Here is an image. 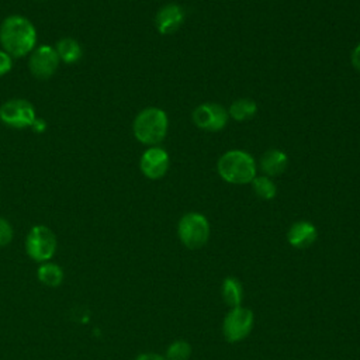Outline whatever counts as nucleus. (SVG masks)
Masks as SVG:
<instances>
[{
    "label": "nucleus",
    "instance_id": "20e7f679",
    "mask_svg": "<svg viewBox=\"0 0 360 360\" xmlns=\"http://www.w3.org/2000/svg\"><path fill=\"white\" fill-rule=\"evenodd\" d=\"M177 233L186 248L200 249L210 238L208 219L200 212H188L180 218Z\"/></svg>",
    "mask_w": 360,
    "mask_h": 360
},
{
    "label": "nucleus",
    "instance_id": "9b49d317",
    "mask_svg": "<svg viewBox=\"0 0 360 360\" xmlns=\"http://www.w3.org/2000/svg\"><path fill=\"white\" fill-rule=\"evenodd\" d=\"M184 21V11L179 4H166L163 6L155 18L156 28L160 34L169 35L176 32Z\"/></svg>",
    "mask_w": 360,
    "mask_h": 360
},
{
    "label": "nucleus",
    "instance_id": "aec40b11",
    "mask_svg": "<svg viewBox=\"0 0 360 360\" xmlns=\"http://www.w3.org/2000/svg\"><path fill=\"white\" fill-rule=\"evenodd\" d=\"M11 239H13V226L6 218L0 217V246L8 245Z\"/></svg>",
    "mask_w": 360,
    "mask_h": 360
},
{
    "label": "nucleus",
    "instance_id": "5701e85b",
    "mask_svg": "<svg viewBox=\"0 0 360 360\" xmlns=\"http://www.w3.org/2000/svg\"><path fill=\"white\" fill-rule=\"evenodd\" d=\"M352 65L357 69V70H360V44L353 49V52H352Z\"/></svg>",
    "mask_w": 360,
    "mask_h": 360
},
{
    "label": "nucleus",
    "instance_id": "2eb2a0df",
    "mask_svg": "<svg viewBox=\"0 0 360 360\" xmlns=\"http://www.w3.org/2000/svg\"><path fill=\"white\" fill-rule=\"evenodd\" d=\"M221 295L224 302L231 307H239L242 300H243V287L240 284V281L235 277H226L222 281L221 285Z\"/></svg>",
    "mask_w": 360,
    "mask_h": 360
},
{
    "label": "nucleus",
    "instance_id": "dca6fc26",
    "mask_svg": "<svg viewBox=\"0 0 360 360\" xmlns=\"http://www.w3.org/2000/svg\"><path fill=\"white\" fill-rule=\"evenodd\" d=\"M256 112H257V105L253 100H249V98H239L233 101L228 111V114L235 121H248L253 118Z\"/></svg>",
    "mask_w": 360,
    "mask_h": 360
},
{
    "label": "nucleus",
    "instance_id": "f257e3e1",
    "mask_svg": "<svg viewBox=\"0 0 360 360\" xmlns=\"http://www.w3.org/2000/svg\"><path fill=\"white\" fill-rule=\"evenodd\" d=\"M0 44L11 58H22L34 51L37 31L34 24L22 15H8L0 25Z\"/></svg>",
    "mask_w": 360,
    "mask_h": 360
},
{
    "label": "nucleus",
    "instance_id": "6e6552de",
    "mask_svg": "<svg viewBox=\"0 0 360 360\" xmlns=\"http://www.w3.org/2000/svg\"><path fill=\"white\" fill-rule=\"evenodd\" d=\"M228 111L215 103H204L193 111L194 124L204 131H221L228 122Z\"/></svg>",
    "mask_w": 360,
    "mask_h": 360
},
{
    "label": "nucleus",
    "instance_id": "0eeeda50",
    "mask_svg": "<svg viewBox=\"0 0 360 360\" xmlns=\"http://www.w3.org/2000/svg\"><path fill=\"white\" fill-rule=\"evenodd\" d=\"M0 120L11 128L22 129L34 125L37 115L30 101L22 98H11L0 107Z\"/></svg>",
    "mask_w": 360,
    "mask_h": 360
},
{
    "label": "nucleus",
    "instance_id": "4468645a",
    "mask_svg": "<svg viewBox=\"0 0 360 360\" xmlns=\"http://www.w3.org/2000/svg\"><path fill=\"white\" fill-rule=\"evenodd\" d=\"M56 53L59 56V60L65 62V63H76L82 59V55H83V49H82V45L73 39V38H69V37H65V38H60L56 44Z\"/></svg>",
    "mask_w": 360,
    "mask_h": 360
},
{
    "label": "nucleus",
    "instance_id": "f8f14e48",
    "mask_svg": "<svg viewBox=\"0 0 360 360\" xmlns=\"http://www.w3.org/2000/svg\"><path fill=\"white\" fill-rule=\"evenodd\" d=\"M316 238H318V231L308 221L294 222L287 232V239L290 245L297 249L309 248L316 240Z\"/></svg>",
    "mask_w": 360,
    "mask_h": 360
},
{
    "label": "nucleus",
    "instance_id": "f3484780",
    "mask_svg": "<svg viewBox=\"0 0 360 360\" xmlns=\"http://www.w3.org/2000/svg\"><path fill=\"white\" fill-rule=\"evenodd\" d=\"M38 278L48 287H58L63 280V270L55 263H44L38 269Z\"/></svg>",
    "mask_w": 360,
    "mask_h": 360
},
{
    "label": "nucleus",
    "instance_id": "a211bd4d",
    "mask_svg": "<svg viewBox=\"0 0 360 360\" xmlns=\"http://www.w3.org/2000/svg\"><path fill=\"white\" fill-rule=\"evenodd\" d=\"M252 187L256 195L262 200H271L277 194L276 184L267 176H256L252 180Z\"/></svg>",
    "mask_w": 360,
    "mask_h": 360
},
{
    "label": "nucleus",
    "instance_id": "4be33fe9",
    "mask_svg": "<svg viewBox=\"0 0 360 360\" xmlns=\"http://www.w3.org/2000/svg\"><path fill=\"white\" fill-rule=\"evenodd\" d=\"M136 360H167L166 356L158 354V353H142L136 357Z\"/></svg>",
    "mask_w": 360,
    "mask_h": 360
},
{
    "label": "nucleus",
    "instance_id": "6ab92c4d",
    "mask_svg": "<svg viewBox=\"0 0 360 360\" xmlns=\"http://www.w3.org/2000/svg\"><path fill=\"white\" fill-rule=\"evenodd\" d=\"M191 356V346L188 342L179 339L169 345L166 350L167 360H188Z\"/></svg>",
    "mask_w": 360,
    "mask_h": 360
},
{
    "label": "nucleus",
    "instance_id": "ddd939ff",
    "mask_svg": "<svg viewBox=\"0 0 360 360\" xmlns=\"http://www.w3.org/2000/svg\"><path fill=\"white\" fill-rule=\"evenodd\" d=\"M287 165H288V158L280 149H270L260 159V169L267 176L281 174L287 169Z\"/></svg>",
    "mask_w": 360,
    "mask_h": 360
},
{
    "label": "nucleus",
    "instance_id": "9d476101",
    "mask_svg": "<svg viewBox=\"0 0 360 360\" xmlns=\"http://www.w3.org/2000/svg\"><path fill=\"white\" fill-rule=\"evenodd\" d=\"M169 155L165 149L159 146H150L141 156V170L142 173L152 180H158L163 177L169 169Z\"/></svg>",
    "mask_w": 360,
    "mask_h": 360
},
{
    "label": "nucleus",
    "instance_id": "1a4fd4ad",
    "mask_svg": "<svg viewBox=\"0 0 360 360\" xmlns=\"http://www.w3.org/2000/svg\"><path fill=\"white\" fill-rule=\"evenodd\" d=\"M59 62L56 49L51 45H42L31 52L28 68L37 79H49L56 72Z\"/></svg>",
    "mask_w": 360,
    "mask_h": 360
},
{
    "label": "nucleus",
    "instance_id": "7ed1b4c3",
    "mask_svg": "<svg viewBox=\"0 0 360 360\" xmlns=\"http://www.w3.org/2000/svg\"><path fill=\"white\" fill-rule=\"evenodd\" d=\"M167 115L163 110L148 107L142 110L134 120V135L145 145L156 146L167 134Z\"/></svg>",
    "mask_w": 360,
    "mask_h": 360
},
{
    "label": "nucleus",
    "instance_id": "412c9836",
    "mask_svg": "<svg viewBox=\"0 0 360 360\" xmlns=\"http://www.w3.org/2000/svg\"><path fill=\"white\" fill-rule=\"evenodd\" d=\"M13 68L11 56L6 51H0V76L8 73Z\"/></svg>",
    "mask_w": 360,
    "mask_h": 360
},
{
    "label": "nucleus",
    "instance_id": "f03ea898",
    "mask_svg": "<svg viewBox=\"0 0 360 360\" xmlns=\"http://www.w3.org/2000/svg\"><path fill=\"white\" fill-rule=\"evenodd\" d=\"M217 169L219 176L232 184H248L256 177L255 159L245 150H228L218 163Z\"/></svg>",
    "mask_w": 360,
    "mask_h": 360
},
{
    "label": "nucleus",
    "instance_id": "39448f33",
    "mask_svg": "<svg viewBox=\"0 0 360 360\" xmlns=\"http://www.w3.org/2000/svg\"><path fill=\"white\" fill-rule=\"evenodd\" d=\"M56 236L45 225H35L30 229L25 239V250L35 262H46L56 252Z\"/></svg>",
    "mask_w": 360,
    "mask_h": 360
},
{
    "label": "nucleus",
    "instance_id": "423d86ee",
    "mask_svg": "<svg viewBox=\"0 0 360 360\" xmlns=\"http://www.w3.org/2000/svg\"><path fill=\"white\" fill-rule=\"evenodd\" d=\"M253 312L242 305L231 308L222 322V333L231 343H236L248 338L253 329Z\"/></svg>",
    "mask_w": 360,
    "mask_h": 360
}]
</instances>
